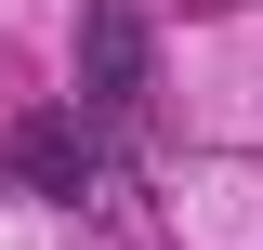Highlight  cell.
<instances>
[{"label":"cell","mask_w":263,"mask_h":250,"mask_svg":"<svg viewBox=\"0 0 263 250\" xmlns=\"http://www.w3.org/2000/svg\"><path fill=\"white\" fill-rule=\"evenodd\" d=\"M145 79H158L145 13H132V0H79V105H92V119H132Z\"/></svg>","instance_id":"obj_1"},{"label":"cell","mask_w":263,"mask_h":250,"mask_svg":"<svg viewBox=\"0 0 263 250\" xmlns=\"http://www.w3.org/2000/svg\"><path fill=\"white\" fill-rule=\"evenodd\" d=\"M13 171H27L40 198H92V119H66V105H40V119L13 132Z\"/></svg>","instance_id":"obj_2"}]
</instances>
